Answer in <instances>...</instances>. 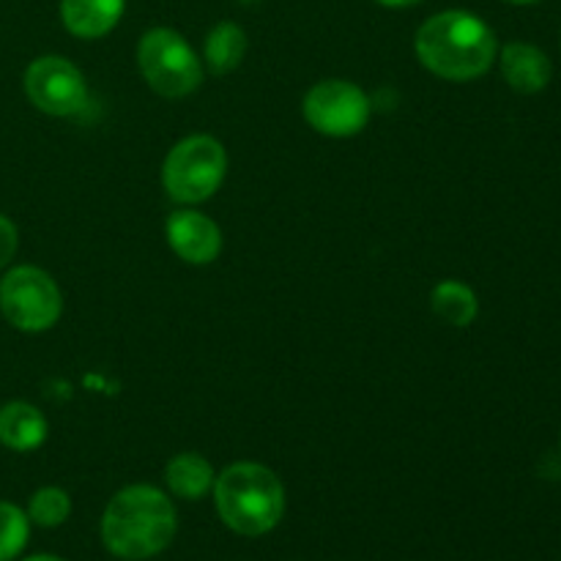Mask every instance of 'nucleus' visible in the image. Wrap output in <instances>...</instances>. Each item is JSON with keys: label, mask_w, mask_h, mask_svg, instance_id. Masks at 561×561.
Listing matches in <instances>:
<instances>
[{"label": "nucleus", "mask_w": 561, "mask_h": 561, "mask_svg": "<svg viewBox=\"0 0 561 561\" xmlns=\"http://www.w3.org/2000/svg\"><path fill=\"white\" fill-rule=\"evenodd\" d=\"M414 49L431 75L449 82H469L488 75L499 58V38L482 16L466 9H447L425 20Z\"/></svg>", "instance_id": "1"}, {"label": "nucleus", "mask_w": 561, "mask_h": 561, "mask_svg": "<svg viewBox=\"0 0 561 561\" xmlns=\"http://www.w3.org/2000/svg\"><path fill=\"white\" fill-rule=\"evenodd\" d=\"M179 515L164 491L129 485L110 499L102 515V542L113 557L142 561L159 557L173 542Z\"/></svg>", "instance_id": "2"}, {"label": "nucleus", "mask_w": 561, "mask_h": 561, "mask_svg": "<svg viewBox=\"0 0 561 561\" xmlns=\"http://www.w3.org/2000/svg\"><path fill=\"white\" fill-rule=\"evenodd\" d=\"M222 524L241 537H263L283 520L285 488L268 466L241 460L214 480Z\"/></svg>", "instance_id": "3"}, {"label": "nucleus", "mask_w": 561, "mask_h": 561, "mask_svg": "<svg viewBox=\"0 0 561 561\" xmlns=\"http://www.w3.org/2000/svg\"><path fill=\"white\" fill-rule=\"evenodd\" d=\"M228 173L225 146L211 135H190L170 148L162 162V186L170 201L197 206L214 197Z\"/></svg>", "instance_id": "4"}, {"label": "nucleus", "mask_w": 561, "mask_h": 561, "mask_svg": "<svg viewBox=\"0 0 561 561\" xmlns=\"http://www.w3.org/2000/svg\"><path fill=\"white\" fill-rule=\"evenodd\" d=\"M137 66L151 91L164 99H184L203 82V60L173 27H151L137 44Z\"/></svg>", "instance_id": "5"}, {"label": "nucleus", "mask_w": 561, "mask_h": 561, "mask_svg": "<svg viewBox=\"0 0 561 561\" xmlns=\"http://www.w3.org/2000/svg\"><path fill=\"white\" fill-rule=\"evenodd\" d=\"M0 312L16 332H47L64 316V296L44 268L25 263L9 268L0 279Z\"/></svg>", "instance_id": "6"}, {"label": "nucleus", "mask_w": 561, "mask_h": 561, "mask_svg": "<svg viewBox=\"0 0 561 561\" xmlns=\"http://www.w3.org/2000/svg\"><path fill=\"white\" fill-rule=\"evenodd\" d=\"M305 121L327 137H354L370 121V99L356 82L321 80L301 102Z\"/></svg>", "instance_id": "7"}, {"label": "nucleus", "mask_w": 561, "mask_h": 561, "mask_svg": "<svg viewBox=\"0 0 561 561\" xmlns=\"http://www.w3.org/2000/svg\"><path fill=\"white\" fill-rule=\"evenodd\" d=\"M25 96L42 113L69 118L88 104V85L69 58L42 55L25 69Z\"/></svg>", "instance_id": "8"}, {"label": "nucleus", "mask_w": 561, "mask_h": 561, "mask_svg": "<svg viewBox=\"0 0 561 561\" xmlns=\"http://www.w3.org/2000/svg\"><path fill=\"white\" fill-rule=\"evenodd\" d=\"M164 236H168L170 250L192 266L214 263L222 252L219 225L195 208H179V211L170 214L168 222H164Z\"/></svg>", "instance_id": "9"}, {"label": "nucleus", "mask_w": 561, "mask_h": 561, "mask_svg": "<svg viewBox=\"0 0 561 561\" xmlns=\"http://www.w3.org/2000/svg\"><path fill=\"white\" fill-rule=\"evenodd\" d=\"M502 77L513 91L540 93L551 82L553 66L540 47L529 42H510L499 53Z\"/></svg>", "instance_id": "10"}, {"label": "nucleus", "mask_w": 561, "mask_h": 561, "mask_svg": "<svg viewBox=\"0 0 561 561\" xmlns=\"http://www.w3.org/2000/svg\"><path fill=\"white\" fill-rule=\"evenodd\" d=\"M47 416L27 400L0 405V444L11 453H33L47 442Z\"/></svg>", "instance_id": "11"}, {"label": "nucleus", "mask_w": 561, "mask_h": 561, "mask_svg": "<svg viewBox=\"0 0 561 561\" xmlns=\"http://www.w3.org/2000/svg\"><path fill=\"white\" fill-rule=\"evenodd\" d=\"M126 0H60V22L77 38H102L121 22Z\"/></svg>", "instance_id": "12"}, {"label": "nucleus", "mask_w": 561, "mask_h": 561, "mask_svg": "<svg viewBox=\"0 0 561 561\" xmlns=\"http://www.w3.org/2000/svg\"><path fill=\"white\" fill-rule=\"evenodd\" d=\"M214 480H217L214 466L197 453H181L164 466V482H168L170 493L186 499V502L208 496L214 491Z\"/></svg>", "instance_id": "13"}, {"label": "nucleus", "mask_w": 561, "mask_h": 561, "mask_svg": "<svg viewBox=\"0 0 561 561\" xmlns=\"http://www.w3.org/2000/svg\"><path fill=\"white\" fill-rule=\"evenodd\" d=\"M247 33L239 22H217L208 31L206 44H203V64L211 75L225 77L241 66L247 55Z\"/></svg>", "instance_id": "14"}, {"label": "nucleus", "mask_w": 561, "mask_h": 561, "mask_svg": "<svg viewBox=\"0 0 561 561\" xmlns=\"http://www.w3.org/2000/svg\"><path fill=\"white\" fill-rule=\"evenodd\" d=\"M431 307L436 318L447 327L466 329L480 316V299L474 290L460 279H442L431 294Z\"/></svg>", "instance_id": "15"}, {"label": "nucleus", "mask_w": 561, "mask_h": 561, "mask_svg": "<svg viewBox=\"0 0 561 561\" xmlns=\"http://www.w3.org/2000/svg\"><path fill=\"white\" fill-rule=\"evenodd\" d=\"M71 515V499L64 488H38L27 502V518L31 524L42 526V529H55V526L66 524Z\"/></svg>", "instance_id": "16"}, {"label": "nucleus", "mask_w": 561, "mask_h": 561, "mask_svg": "<svg viewBox=\"0 0 561 561\" xmlns=\"http://www.w3.org/2000/svg\"><path fill=\"white\" fill-rule=\"evenodd\" d=\"M31 537V518L11 502H0V561L20 557Z\"/></svg>", "instance_id": "17"}, {"label": "nucleus", "mask_w": 561, "mask_h": 561, "mask_svg": "<svg viewBox=\"0 0 561 561\" xmlns=\"http://www.w3.org/2000/svg\"><path fill=\"white\" fill-rule=\"evenodd\" d=\"M16 250H20V230L5 214H0V272L14 261Z\"/></svg>", "instance_id": "18"}, {"label": "nucleus", "mask_w": 561, "mask_h": 561, "mask_svg": "<svg viewBox=\"0 0 561 561\" xmlns=\"http://www.w3.org/2000/svg\"><path fill=\"white\" fill-rule=\"evenodd\" d=\"M383 9H411V5H420L422 0H376Z\"/></svg>", "instance_id": "19"}, {"label": "nucleus", "mask_w": 561, "mask_h": 561, "mask_svg": "<svg viewBox=\"0 0 561 561\" xmlns=\"http://www.w3.org/2000/svg\"><path fill=\"white\" fill-rule=\"evenodd\" d=\"M25 561H64V559H58V557H47V553H38V557H27Z\"/></svg>", "instance_id": "20"}, {"label": "nucleus", "mask_w": 561, "mask_h": 561, "mask_svg": "<svg viewBox=\"0 0 561 561\" xmlns=\"http://www.w3.org/2000/svg\"><path fill=\"white\" fill-rule=\"evenodd\" d=\"M504 3H513V5H531V3H540V0H504Z\"/></svg>", "instance_id": "21"}]
</instances>
